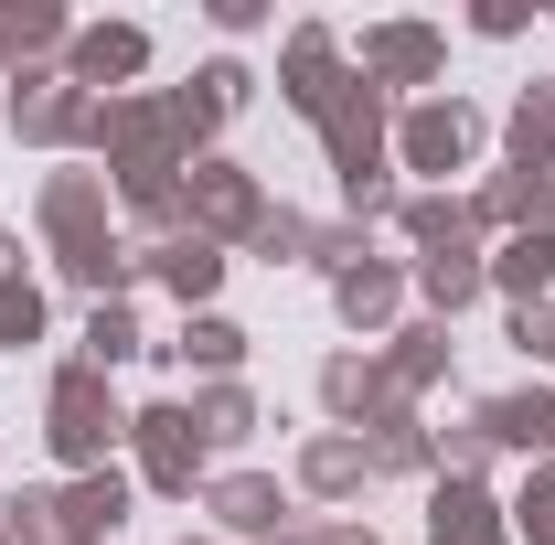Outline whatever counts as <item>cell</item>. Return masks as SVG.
I'll use <instances>...</instances> for the list:
<instances>
[{
    "label": "cell",
    "mask_w": 555,
    "mask_h": 545,
    "mask_svg": "<svg viewBox=\"0 0 555 545\" xmlns=\"http://www.w3.org/2000/svg\"><path fill=\"white\" fill-rule=\"evenodd\" d=\"M22 342H43V289L33 278H0V353H22Z\"/></svg>",
    "instance_id": "28"
},
{
    "label": "cell",
    "mask_w": 555,
    "mask_h": 545,
    "mask_svg": "<svg viewBox=\"0 0 555 545\" xmlns=\"http://www.w3.org/2000/svg\"><path fill=\"white\" fill-rule=\"evenodd\" d=\"M513 353L545 364V353H555V310H513Z\"/></svg>",
    "instance_id": "30"
},
{
    "label": "cell",
    "mask_w": 555,
    "mask_h": 545,
    "mask_svg": "<svg viewBox=\"0 0 555 545\" xmlns=\"http://www.w3.org/2000/svg\"><path fill=\"white\" fill-rule=\"evenodd\" d=\"M481 268H491V289H502L513 310H545V289H555V236H502Z\"/></svg>",
    "instance_id": "19"
},
{
    "label": "cell",
    "mask_w": 555,
    "mask_h": 545,
    "mask_svg": "<svg viewBox=\"0 0 555 545\" xmlns=\"http://www.w3.org/2000/svg\"><path fill=\"white\" fill-rule=\"evenodd\" d=\"M129 492L139 481L107 460V471H75V481H54V545H107L118 524H129Z\"/></svg>",
    "instance_id": "7"
},
{
    "label": "cell",
    "mask_w": 555,
    "mask_h": 545,
    "mask_svg": "<svg viewBox=\"0 0 555 545\" xmlns=\"http://www.w3.org/2000/svg\"><path fill=\"white\" fill-rule=\"evenodd\" d=\"M0 545H11V535H0Z\"/></svg>",
    "instance_id": "33"
},
{
    "label": "cell",
    "mask_w": 555,
    "mask_h": 545,
    "mask_svg": "<svg viewBox=\"0 0 555 545\" xmlns=\"http://www.w3.org/2000/svg\"><path fill=\"white\" fill-rule=\"evenodd\" d=\"M438 375H449V321H396V332H385V385L416 407Z\"/></svg>",
    "instance_id": "18"
},
{
    "label": "cell",
    "mask_w": 555,
    "mask_h": 545,
    "mask_svg": "<svg viewBox=\"0 0 555 545\" xmlns=\"http://www.w3.org/2000/svg\"><path fill=\"white\" fill-rule=\"evenodd\" d=\"M363 481H374V460H363V439H352V428L299 439V460H288V492H310V503H363Z\"/></svg>",
    "instance_id": "12"
},
{
    "label": "cell",
    "mask_w": 555,
    "mask_h": 545,
    "mask_svg": "<svg viewBox=\"0 0 555 545\" xmlns=\"http://www.w3.org/2000/svg\"><path fill=\"white\" fill-rule=\"evenodd\" d=\"M150 353H171V364H193L204 385H224V375L246 364V332H235L224 310H193V321H182V342H150Z\"/></svg>",
    "instance_id": "21"
},
{
    "label": "cell",
    "mask_w": 555,
    "mask_h": 545,
    "mask_svg": "<svg viewBox=\"0 0 555 545\" xmlns=\"http://www.w3.org/2000/svg\"><path fill=\"white\" fill-rule=\"evenodd\" d=\"M139 268L160 278L182 310H214V289H224V268H235V246H214V236H193V225H182V236H160Z\"/></svg>",
    "instance_id": "11"
},
{
    "label": "cell",
    "mask_w": 555,
    "mask_h": 545,
    "mask_svg": "<svg viewBox=\"0 0 555 545\" xmlns=\"http://www.w3.org/2000/svg\"><path fill=\"white\" fill-rule=\"evenodd\" d=\"M129 353H150V342H139V310H129V300H96V310H86V342H75V364L118 375Z\"/></svg>",
    "instance_id": "24"
},
{
    "label": "cell",
    "mask_w": 555,
    "mask_h": 545,
    "mask_svg": "<svg viewBox=\"0 0 555 545\" xmlns=\"http://www.w3.org/2000/svg\"><path fill=\"white\" fill-rule=\"evenodd\" d=\"M43 449H54L65 471H107V460L129 449V407H118V385H107L96 364H65V375L43 385Z\"/></svg>",
    "instance_id": "1"
},
{
    "label": "cell",
    "mask_w": 555,
    "mask_h": 545,
    "mask_svg": "<svg viewBox=\"0 0 555 545\" xmlns=\"http://www.w3.org/2000/svg\"><path fill=\"white\" fill-rule=\"evenodd\" d=\"M288 86H278V97H288V107H299V118H332V97H343L352 75H343V54H332V33H288Z\"/></svg>",
    "instance_id": "17"
},
{
    "label": "cell",
    "mask_w": 555,
    "mask_h": 545,
    "mask_svg": "<svg viewBox=\"0 0 555 545\" xmlns=\"http://www.w3.org/2000/svg\"><path fill=\"white\" fill-rule=\"evenodd\" d=\"M139 65H150V33H139V22H96V33H75V43H65V86H86V97H96V86L129 97Z\"/></svg>",
    "instance_id": "13"
},
{
    "label": "cell",
    "mask_w": 555,
    "mask_h": 545,
    "mask_svg": "<svg viewBox=\"0 0 555 545\" xmlns=\"http://www.w3.org/2000/svg\"><path fill=\"white\" fill-rule=\"evenodd\" d=\"M182 407H193V428H204V449H246V439L268 428V417H257V396H246L235 375H224V385H193Z\"/></svg>",
    "instance_id": "23"
},
{
    "label": "cell",
    "mask_w": 555,
    "mask_h": 545,
    "mask_svg": "<svg viewBox=\"0 0 555 545\" xmlns=\"http://www.w3.org/2000/svg\"><path fill=\"white\" fill-rule=\"evenodd\" d=\"M363 460H374V471H406V481H438V428L396 396V407L363 428Z\"/></svg>",
    "instance_id": "15"
},
{
    "label": "cell",
    "mask_w": 555,
    "mask_h": 545,
    "mask_svg": "<svg viewBox=\"0 0 555 545\" xmlns=\"http://www.w3.org/2000/svg\"><path fill=\"white\" fill-rule=\"evenodd\" d=\"M129 460L150 492H171V503H193L214 481V449H204V428H193V407L182 396H160V407H129Z\"/></svg>",
    "instance_id": "2"
},
{
    "label": "cell",
    "mask_w": 555,
    "mask_h": 545,
    "mask_svg": "<svg viewBox=\"0 0 555 545\" xmlns=\"http://www.w3.org/2000/svg\"><path fill=\"white\" fill-rule=\"evenodd\" d=\"M385 407H396V385H385V353H374V342L321 364V417H332V428H352V439H363Z\"/></svg>",
    "instance_id": "10"
},
{
    "label": "cell",
    "mask_w": 555,
    "mask_h": 545,
    "mask_svg": "<svg viewBox=\"0 0 555 545\" xmlns=\"http://www.w3.org/2000/svg\"><path fill=\"white\" fill-rule=\"evenodd\" d=\"M481 289H491L481 246H460V257H416V300H427V321H460Z\"/></svg>",
    "instance_id": "22"
},
{
    "label": "cell",
    "mask_w": 555,
    "mask_h": 545,
    "mask_svg": "<svg viewBox=\"0 0 555 545\" xmlns=\"http://www.w3.org/2000/svg\"><path fill=\"white\" fill-rule=\"evenodd\" d=\"M278 545H374V524H352V514H321V524H288Z\"/></svg>",
    "instance_id": "29"
},
{
    "label": "cell",
    "mask_w": 555,
    "mask_h": 545,
    "mask_svg": "<svg viewBox=\"0 0 555 545\" xmlns=\"http://www.w3.org/2000/svg\"><path fill=\"white\" fill-rule=\"evenodd\" d=\"M11 129L33 139V150H75V139H96V97L65 86V75H22L11 86Z\"/></svg>",
    "instance_id": "6"
},
{
    "label": "cell",
    "mask_w": 555,
    "mask_h": 545,
    "mask_svg": "<svg viewBox=\"0 0 555 545\" xmlns=\"http://www.w3.org/2000/svg\"><path fill=\"white\" fill-rule=\"evenodd\" d=\"M54 43H75V33H65V11H43V0L0 11V54H54Z\"/></svg>",
    "instance_id": "27"
},
{
    "label": "cell",
    "mask_w": 555,
    "mask_h": 545,
    "mask_svg": "<svg viewBox=\"0 0 555 545\" xmlns=\"http://www.w3.org/2000/svg\"><path fill=\"white\" fill-rule=\"evenodd\" d=\"M257 214H268V193H257V172H246V161H182V225H193V236L246 246V236H257Z\"/></svg>",
    "instance_id": "3"
},
{
    "label": "cell",
    "mask_w": 555,
    "mask_h": 545,
    "mask_svg": "<svg viewBox=\"0 0 555 545\" xmlns=\"http://www.w3.org/2000/svg\"><path fill=\"white\" fill-rule=\"evenodd\" d=\"M43 236H54V257L118 246L107 236V172H43Z\"/></svg>",
    "instance_id": "8"
},
{
    "label": "cell",
    "mask_w": 555,
    "mask_h": 545,
    "mask_svg": "<svg viewBox=\"0 0 555 545\" xmlns=\"http://www.w3.org/2000/svg\"><path fill=\"white\" fill-rule=\"evenodd\" d=\"M534 460H555V385H545V449H534Z\"/></svg>",
    "instance_id": "31"
},
{
    "label": "cell",
    "mask_w": 555,
    "mask_h": 545,
    "mask_svg": "<svg viewBox=\"0 0 555 545\" xmlns=\"http://www.w3.org/2000/svg\"><path fill=\"white\" fill-rule=\"evenodd\" d=\"M438 75V33L427 22H385V33H363V86H427Z\"/></svg>",
    "instance_id": "16"
},
{
    "label": "cell",
    "mask_w": 555,
    "mask_h": 545,
    "mask_svg": "<svg viewBox=\"0 0 555 545\" xmlns=\"http://www.w3.org/2000/svg\"><path fill=\"white\" fill-rule=\"evenodd\" d=\"M182 545H224V535H182Z\"/></svg>",
    "instance_id": "32"
},
{
    "label": "cell",
    "mask_w": 555,
    "mask_h": 545,
    "mask_svg": "<svg viewBox=\"0 0 555 545\" xmlns=\"http://www.w3.org/2000/svg\"><path fill=\"white\" fill-rule=\"evenodd\" d=\"M502 514H513V545H555V460H534V471L513 481Z\"/></svg>",
    "instance_id": "25"
},
{
    "label": "cell",
    "mask_w": 555,
    "mask_h": 545,
    "mask_svg": "<svg viewBox=\"0 0 555 545\" xmlns=\"http://www.w3.org/2000/svg\"><path fill=\"white\" fill-rule=\"evenodd\" d=\"M310 236H321L310 214L268 204V214H257V236H246V257H268V268H299V257H310Z\"/></svg>",
    "instance_id": "26"
},
{
    "label": "cell",
    "mask_w": 555,
    "mask_h": 545,
    "mask_svg": "<svg viewBox=\"0 0 555 545\" xmlns=\"http://www.w3.org/2000/svg\"><path fill=\"white\" fill-rule=\"evenodd\" d=\"M427 545H513V514L491 481H427Z\"/></svg>",
    "instance_id": "9"
},
{
    "label": "cell",
    "mask_w": 555,
    "mask_h": 545,
    "mask_svg": "<svg viewBox=\"0 0 555 545\" xmlns=\"http://www.w3.org/2000/svg\"><path fill=\"white\" fill-rule=\"evenodd\" d=\"M204 514H214V535H224V545H278L288 524H299L288 481H268V471H214L204 481Z\"/></svg>",
    "instance_id": "4"
},
{
    "label": "cell",
    "mask_w": 555,
    "mask_h": 545,
    "mask_svg": "<svg viewBox=\"0 0 555 545\" xmlns=\"http://www.w3.org/2000/svg\"><path fill=\"white\" fill-rule=\"evenodd\" d=\"M470 150H481V118L460 107V97H416L406 118H396V172H470Z\"/></svg>",
    "instance_id": "5"
},
{
    "label": "cell",
    "mask_w": 555,
    "mask_h": 545,
    "mask_svg": "<svg viewBox=\"0 0 555 545\" xmlns=\"http://www.w3.org/2000/svg\"><path fill=\"white\" fill-rule=\"evenodd\" d=\"M332 310H343L363 342H385V332H396V310H406V268H396V257H363V268H343V278H332Z\"/></svg>",
    "instance_id": "14"
},
{
    "label": "cell",
    "mask_w": 555,
    "mask_h": 545,
    "mask_svg": "<svg viewBox=\"0 0 555 545\" xmlns=\"http://www.w3.org/2000/svg\"><path fill=\"white\" fill-rule=\"evenodd\" d=\"M396 225H406V246H416V257H460V246H481V214L460 204V193H416Z\"/></svg>",
    "instance_id": "20"
}]
</instances>
